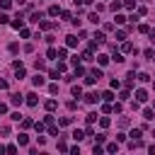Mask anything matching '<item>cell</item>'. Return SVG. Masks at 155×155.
<instances>
[{"mask_svg":"<svg viewBox=\"0 0 155 155\" xmlns=\"http://www.w3.org/2000/svg\"><path fill=\"white\" fill-rule=\"evenodd\" d=\"M94 80H97V78H94L92 73H87V75H85V82H87V85H94Z\"/></svg>","mask_w":155,"mask_h":155,"instance_id":"d4e9b609","label":"cell"},{"mask_svg":"<svg viewBox=\"0 0 155 155\" xmlns=\"http://www.w3.org/2000/svg\"><path fill=\"white\" fill-rule=\"evenodd\" d=\"M99 97H102L104 102H114V92H111V90H107V92H102Z\"/></svg>","mask_w":155,"mask_h":155,"instance_id":"30bf717a","label":"cell"},{"mask_svg":"<svg viewBox=\"0 0 155 155\" xmlns=\"http://www.w3.org/2000/svg\"><path fill=\"white\" fill-rule=\"evenodd\" d=\"M119 99H121V102L131 99V92H128V90H121V92H119Z\"/></svg>","mask_w":155,"mask_h":155,"instance_id":"e0dca14e","label":"cell"},{"mask_svg":"<svg viewBox=\"0 0 155 155\" xmlns=\"http://www.w3.org/2000/svg\"><path fill=\"white\" fill-rule=\"evenodd\" d=\"M99 44H104V31H97L92 36V46H99Z\"/></svg>","mask_w":155,"mask_h":155,"instance_id":"5b68a950","label":"cell"},{"mask_svg":"<svg viewBox=\"0 0 155 155\" xmlns=\"http://www.w3.org/2000/svg\"><path fill=\"white\" fill-rule=\"evenodd\" d=\"M73 138H75V140H82V138H85V133L78 128V131H73Z\"/></svg>","mask_w":155,"mask_h":155,"instance_id":"484cf974","label":"cell"},{"mask_svg":"<svg viewBox=\"0 0 155 155\" xmlns=\"http://www.w3.org/2000/svg\"><path fill=\"white\" fill-rule=\"evenodd\" d=\"M58 58L65 61V58H68V51H65V48H58Z\"/></svg>","mask_w":155,"mask_h":155,"instance_id":"f1b7e54d","label":"cell"},{"mask_svg":"<svg viewBox=\"0 0 155 155\" xmlns=\"http://www.w3.org/2000/svg\"><path fill=\"white\" fill-rule=\"evenodd\" d=\"M90 73H92V75H94V78H97V80H99V78H102V75H104V73H102V68H92V70H90Z\"/></svg>","mask_w":155,"mask_h":155,"instance_id":"cb8c5ba5","label":"cell"},{"mask_svg":"<svg viewBox=\"0 0 155 155\" xmlns=\"http://www.w3.org/2000/svg\"><path fill=\"white\" fill-rule=\"evenodd\" d=\"M124 7H128V10H133V7H136V2H133V0H124Z\"/></svg>","mask_w":155,"mask_h":155,"instance_id":"60d3db41","label":"cell"},{"mask_svg":"<svg viewBox=\"0 0 155 155\" xmlns=\"http://www.w3.org/2000/svg\"><path fill=\"white\" fill-rule=\"evenodd\" d=\"M10 24H12V29H22V27H24V17H22V15H17Z\"/></svg>","mask_w":155,"mask_h":155,"instance_id":"7a4b0ae2","label":"cell"},{"mask_svg":"<svg viewBox=\"0 0 155 155\" xmlns=\"http://www.w3.org/2000/svg\"><path fill=\"white\" fill-rule=\"evenodd\" d=\"M0 114H7V104H2V102H0Z\"/></svg>","mask_w":155,"mask_h":155,"instance_id":"f907efd6","label":"cell"},{"mask_svg":"<svg viewBox=\"0 0 155 155\" xmlns=\"http://www.w3.org/2000/svg\"><path fill=\"white\" fill-rule=\"evenodd\" d=\"M70 121H73V116H63V119H61V126H68Z\"/></svg>","mask_w":155,"mask_h":155,"instance_id":"d590c367","label":"cell"},{"mask_svg":"<svg viewBox=\"0 0 155 155\" xmlns=\"http://www.w3.org/2000/svg\"><path fill=\"white\" fill-rule=\"evenodd\" d=\"M116 150H119V143H109L107 145V153H116Z\"/></svg>","mask_w":155,"mask_h":155,"instance_id":"4316f807","label":"cell"},{"mask_svg":"<svg viewBox=\"0 0 155 155\" xmlns=\"http://www.w3.org/2000/svg\"><path fill=\"white\" fill-rule=\"evenodd\" d=\"M31 82H34V87H41V85H44L46 80H44V75H39V73H36V75L31 78Z\"/></svg>","mask_w":155,"mask_h":155,"instance_id":"ba28073f","label":"cell"},{"mask_svg":"<svg viewBox=\"0 0 155 155\" xmlns=\"http://www.w3.org/2000/svg\"><path fill=\"white\" fill-rule=\"evenodd\" d=\"M121 7H124V2H119V0H116V2H111V5H109V10H111V12H114V15H116V12H119V10H121Z\"/></svg>","mask_w":155,"mask_h":155,"instance_id":"8fae6325","label":"cell"},{"mask_svg":"<svg viewBox=\"0 0 155 155\" xmlns=\"http://www.w3.org/2000/svg\"><path fill=\"white\" fill-rule=\"evenodd\" d=\"M48 15H51V17H58V15H61V7H58V5H51V7H48Z\"/></svg>","mask_w":155,"mask_h":155,"instance_id":"7c38bea8","label":"cell"},{"mask_svg":"<svg viewBox=\"0 0 155 155\" xmlns=\"http://www.w3.org/2000/svg\"><path fill=\"white\" fill-rule=\"evenodd\" d=\"M148 99V92L145 90H136V102H145Z\"/></svg>","mask_w":155,"mask_h":155,"instance_id":"9c48e42d","label":"cell"},{"mask_svg":"<svg viewBox=\"0 0 155 155\" xmlns=\"http://www.w3.org/2000/svg\"><path fill=\"white\" fill-rule=\"evenodd\" d=\"M92 153H94V155H102V153H104V150H102V148H99V145H97V143H94V148H92Z\"/></svg>","mask_w":155,"mask_h":155,"instance_id":"c3c4849f","label":"cell"},{"mask_svg":"<svg viewBox=\"0 0 155 155\" xmlns=\"http://www.w3.org/2000/svg\"><path fill=\"white\" fill-rule=\"evenodd\" d=\"M114 19H116V24H124V22H126V17H124V15H116Z\"/></svg>","mask_w":155,"mask_h":155,"instance_id":"b9f144b4","label":"cell"},{"mask_svg":"<svg viewBox=\"0 0 155 155\" xmlns=\"http://www.w3.org/2000/svg\"><path fill=\"white\" fill-rule=\"evenodd\" d=\"M143 119H145V121H150V119H155V114H153V109H145V111H143Z\"/></svg>","mask_w":155,"mask_h":155,"instance_id":"44dd1931","label":"cell"},{"mask_svg":"<svg viewBox=\"0 0 155 155\" xmlns=\"http://www.w3.org/2000/svg\"><path fill=\"white\" fill-rule=\"evenodd\" d=\"M17 143H19V145H27V143H29V136H27V133H19V136H17Z\"/></svg>","mask_w":155,"mask_h":155,"instance_id":"9a60e30c","label":"cell"},{"mask_svg":"<svg viewBox=\"0 0 155 155\" xmlns=\"http://www.w3.org/2000/svg\"><path fill=\"white\" fill-rule=\"evenodd\" d=\"M78 41H80V39H78V36H73V34H70V36H65V44H68L70 48H75V46H78Z\"/></svg>","mask_w":155,"mask_h":155,"instance_id":"8992f818","label":"cell"},{"mask_svg":"<svg viewBox=\"0 0 155 155\" xmlns=\"http://www.w3.org/2000/svg\"><path fill=\"white\" fill-rule=\"evenodd\" d=\"M24 97H27V99H24V102H27V104H29V107H36V104H39V97H36V94H34V92H29V94H24Z\"/></svg>","mask_w":155,"mask_h":155,"instance_id":"277c9868","label":"cell"},{"mask_svg":"<svg viewBox=\"0 0 155 155\" xmlns=\"http://www.w3.org/2000/svg\"><path fill=\"white\" fill-rule=\"evenodd\" d=\"M87 19H90L92 24H97V22H99V15H97V12H90V17H87Z\"/></svg>","mask_w":155,"mask_h":155,"instance_id":"603a6c76","label":"cell"},{"mask_svg":"<svg viewBox=\"0 0 155 155\" xmlns=\"http://www.w3.org/2000/svg\"><path fill=\"white\" fill-rule=\"evenodd\" d=\"M39 27L48 31V29H53V22H48V19H41V22H39Z\"/></svg>","mask_w":155,"mask_h":155,"instance_id":"4fadbf2b","label":"cell"},{"mask_svg":"<svg viewBox=\"0 0 155 155\" xmlns=\"http://www.w3.org/2000/svg\"><path fill=\"white\" fill-rule=\"evenodd\" d=\"M116 39H119V41H124V39H126V31H124V29H119V31H116Z\"/></svg>","mask_w":155,"mask_h":155,"instance_id":"d6a6232c","label":"cell"},{"mask_svg":"<svg viewBox=\"0 0 155 155\" xmlns=\"http://www.w3.org/2000/svg\"><path fill=\"white\" fill-rule=\"evenodd\" d=\"M97 63H99V65H107V63H109V56H104V53L97 56Z\"/></svg>","mask_w":155,"mask_h":155,"instance_id":"ffe728a7","label":"cell"},{"mask_svg":"<svg viewBox=\"0 0 155 155\" xmlns=\"http://www.w3.org/2000/svg\"><path fill=\"white\" fill-rule=\"evenodd\" d=\"M5 150H7V153H17V145H15V143H10V145H5Z\"/></svg>","mask_w":155,"mask_h":155,"instance_id":"ab89813d","label":"cell"},{"mask_svg":"<svg viewBox=\"0 0 155 155\" xmlns=\"http://www.w3.org/2000/svg\"><path fill=\"white\" fill-rule=\"evenodd\" d=\"M22 126H24V128H29V126H34V121H31V119H22Z\"/></svg>","mask_w":155,"mask_h":155,"instance_id":"8d00e7d4","label":"cell"},{"mask_svg":"<svg viewBox=\"0 0 155 155\" xmlns=\"http://www.w3.org/2000/svg\"><path fill=\"white\" fill-rule=\"evenodd\" d=\"M44 124H46V126H48V124H53V116H51V111L46 114V119H44Z\"/></svg>","mask_w":155,"mask_h":155,"instance_id":"f6af8a7d","label":"cell"},{"mask_svg":"<svg viewBox=\"0 0 155 155\" xmlns=\"http://www.w3.org/2000/svg\"><path fill=\"white\" fill-rule=\"evenodd\" d=\"M94 138H97V143H104V140H107V136H104V133H97Z\"/></svg>","mask_w":155,"mask_h":155,"instance_id":"7dc6e473","label":"cell"},{"mask_svg":"<svg viewBox=\"0 0 155 155\" xmlns=\"http://www.w3.org/2000/svg\"><path fill=\"white\" fill-rule=\"evenodd\" d=\"M48 133H51V136H58V128H56L53 124H48Z\"/></svg>","mask_w":155,"mask_h":155,"instance_id":"f35d334b","label":"cell"},{"mask_svg":"<svg viewBox=\"0 0 155 155\" xmlns=\"http://www.w3.org/2000/svg\"><path fill=\"white\" fill-rule=\"evenodd\" d=\"M85 102H87V104H97V102H99V94H97V92H87V94H85Z\"/></svg>","mask_w":155,"mask_h":155,"instance_id":"3957f363","label":"cell"},{"mask_svg":"<svg viewBox=\"0 0 155 155\" xmlns=\"http://www.w3.org/2000/svg\"><path fill=\"white\" fill-rule=\"evenodd\" d=\"M85 121H87V124H94V121H97V114H94V111H90V114L85 116Z\"/></svg>","mask_w":155,"mask_h":155,"instance_id":"7402d4cb","label":"cell"},{"mask_svg":"<svg viewBox=\"0 0 155 155\" xmlns=\"http://www.w3.org/2000/svg\"><path fill=\"white\" fill-rule=\"evenodd\" d=\"M56 107H58V102H56V99H48V102H46V111H53Z\"/></svg>","mask_w":155,"mask_h":155,"instance_id":"ac0fdd59","label":"cell"},{"mask_svg":"<svg viewBox=\"0 0 155 155\" xmlns=\"http://www.w3.org/2000/svg\"><path fill=\"white\" fill-rule=\"evenodd\" d=\"M65 68H68V65H65V61H58V73H63Z\"/></svg>","mask_w":155,"mask_h":155,"instance_id":"ee69618b","label":"cell"},{"mask_svg":"<svg viewBox=\"0 0 155 155\" xmlns=\"http://www.w3.org/2000/svg\"><path fill=\"white\" fill-rule=\"evenodd\" d=\"M133 48H136V46H133L131 41H126V39H124V46H121V51H124V53H133Z\"/></svg>","mask_w":155,"mask_h":155,"instance_id":"52a82bcc","label":"cell"},{"mask_svg":"<svg viewBox=\"0 0 155 155\" xmlns=\"http://www.w3.org/2000/svg\"><path fill=\"white\" fill-rule=\"evenodd\" d=\"M99 126L107 128V126H109V116H102V119H99Z\"/></svg>","mask_w":155,"mask_h":155,"instance_id":"4dcf8cb0","label":"cell"},{"mask_svg":"<svg viewBox=\"0 0 155 155\" xmlns=\"http://www.w3.org/2000/svg\"><path fill=\"white\" fill-rule=\"evenodd\" d=\"M10 5H12V0H0V7L2 10H10Z\"/></svg>","mask_w":155,"mask_h":155,"instance_id":"1f68e13d","label":"cell"},{"mask_svg":"<svg viewBox=\"0 0 155 155\" xmlns=\"http://www.w3.org/2000/svg\"><path fill=\"white\" fill-rule=\"evenodd\" d=\"M131 138H140V128H133L131 131Z\"/></svg>","mask_w":155,"mask_h":155,"instance_id":"bcb514c9","label":"cell"},{"mask_svg":"<svg viewBox=\"0 0 155 155\" xmlns=\"http://www.w3.org/2000/svg\"><path fill=\"white\" fill-rule=\"evenodd\" d=\"M114 61H116V63H121V61H124V56H121V53H116V48H114Z\"/></svg>","mask_w":155,"mask_h":155,"instance_id":"7bdbcfd3","label":"cell"},{"mask_svg":"<svg viewBox=\"0 0 155 155\" xmlns=\"http://www.w3.org/2000/svg\"><path fill=\"white\" fill-rule=\"evenodd\" d=\"M138 31H140V34H148L150 27H148V24H138Z\"/></svg>","mask_w":155,"mask_h":155,"instance_id":"83f0119b","label":"cell"},{"mask_svg":"<svg viewBox=\"0 0 155 155\" xmlns=\"http://www.w3.org/2000/svg\"><path fill=\"white\" fill-rule=\"evenodd\" d=\"M148 34H150V39H153V41H155V29H150V31H148Z\"/></svg>","mask_w":155,"mask_h":155,"instance_id":"816d5d0a","label":"cell"},{"mask_svg":"<svg viewBox=\"0 0 155 155\" xmlns=\"http://www.w3.org/2000/svg\"><path fill=\"white\" fill-rule=\"evenodd\" d=\"M7 22H10V17L7 15H0V24H7Z\"/></svg>","mask_w":155,"mask_h":155,"instance_id":"681fc988","label":"cell"},{"mask_svg":"<svg viewBox=\"0 0 155 155\" xmlns=\"http://www.w3.org/2000/svg\"><path fill=\"white\" fill-rule=\"evenodd\" d=\"M138 80H140V82H148V80H150V75H145V73H138Z\"/></svg>","mask_w":155,"mask_h":155,"instance_id":"836d02e7","label":"cell"},{"mask_svg":"<svg viewBox=\"0 0 155 155\" xmlns=\"http://www.w3.org/2000/svg\"><path fill=\"white\" fill-rule=\"evenodd\" d=\"M41 19H44L41 12H31V17H29V22H41Z\"/></svg>","mask_w":155,"mask_h":155,"instance_id":"2e32d148","label":"cell"},{"mask_svg":"<svg viewBox=\"0 0 155 155\" xmlns=\"http://www.w3.org/2000/svg\"><path fill=\"white\" fill-rule=\"evenodd\" d=\"M34 128H36V131H39V133H41V131H44V128H46V124H41V121H36V124H34Z\"/></svg>","mask_w":155,"mask_h":155,"instance_id":"74e56055","label":"cell"},{"mask_svg":"<svg viewBox=\"0 0 155 155\" xmlns=\"http://www.w3.org/2000/svg\"><path fill=\"white\" fill-rule=\"evenodd\" d=\"M70 92H73V97H82V87H80V85H73Z\"/></svg>","mask_w":155,"mask_h":155,"instance_id":"5bb4252c","label":"cell"},{"mask_svg":"<svg viewBox=\"0 0 155 155\" xmlns=\"http://www.w3.org/2000/svg\"><path fill=\"white\" fill-rule=\"evenodd\" d=\"M75 75H85V68L78 65V61H75Z\"/></svg>","mask_w":155,"mask_h":155,"instance_id":"f546056e","label":"cell"},{"mask_svg":"<svg viewBox=\"0 0 155 155\" xmlns=\"http://www.w3.org/2000/svg\"><path fill=\"white\" fill-rule=\"evenodd\" d=\"M22 102H24V94H19V92H12V94H10V104H12V107H19Z\"/></svg>","mask_w":155,"mask_h":155,"instance_id":"6da1fadb","label":"cell"},{"mask_svg":"<svg viewBox=\"0 0 155 155\" xmlns=\"http://www.w3.org/2000/svg\"><path fill=\"white\" fill-rule=\"evenodd\" d=\"M153 138H155V128H153Z\"/></svg>","mask_w":155,"mask_h":155,"instance_id":"f5cc1de1","label":"cell"},{"mask_svg":"<svg viewBox=\"0 0 155 155\" xmlns=\"http://www.w3.org/2000/svg\"><path fill=\"white\" fill-rule=\"evenodd\" d=\"M48 92H51V94H58V85H56V82H53V85H48Z\"/></svg>","mask_w":155,"mask_h":155,"instance_id":"e575fe53","label":"cell"},{"mask_svg":"<svg viewBox=\"0 0 155 155\" xmlns=\"http://www.w3.org/2000/svg\"><path fill=\"white\" fill-rule=\"evenodd\" d=\"M46 58H58V51H56V48H53V46H51V48H48V51H46Z\"/></svg>","mask_w":155,"mask_h":155,"instance_id":"d6986e66","label":"cell"}]
</instances>
